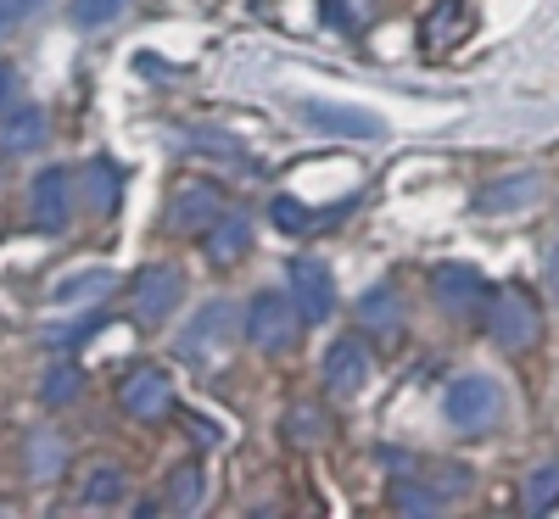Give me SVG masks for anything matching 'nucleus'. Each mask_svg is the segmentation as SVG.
Returning <instances> with one entry per match:
<instances>
[{
  "mask_svg": "<svg viewBox=\"0 0 559 519\" xmlns=\"http://www.w3.org/2000/svg\"><path fill=\"white\" fill-rule=\"evenodd\" d=\"M118 402H123L129 419L157 424V419L174 413V381H168L157 363H140V369H129L123 381H118Z\"/></svg>",
  "mask_w": 559,
  "mask_h": 519,
  "instance_id": "6",
  "label": "nucleus"
},
{
  "mask_svg": "<svg viewBox=\"0 0 559 519\" xmlns=\"http://www.w3.org/2000/svg\"><path fill=\"white\" fill-rule=\"evenodd\" d=\"M79 179H84V196H90V207H96V213H112V207H118V196H123V168H118L112 157H96Z\"/></svg>",
  "mask_w": 559,
  "mask_h": 519,
  "instance_id": "17",
  "label": "nucleus"
},
{
  "mask_svg": "<svg viewBox=\"0 0 559 519\" xmlns=\"http://www.w3.org/2000/svg\"><path fill=\"white\" fill-rule=\"evenodd\" d=\"M207 503V469L202 463H179L168 475V492H163V508L168 514H197Z\"/></svg>",
  "mask_w": 559,
  "mask_h": 519,
  "instance_id": "16",
  "label": "nucleus"
},
{
  "mask_svg": "<svg viewBox=\"0 0 559 519\" xmlns=\"http://www.w3.org/2000/svg\"><path fill=\"white\" fill-rule=\"evenodd\" d=\"M286 279H292V297H297L308 324H324L336 313V279H331V268H324L319 257H292Z\"/></svg>",
  "mask_w": 559,
  "mask_h": 519,
  "instance_id": "10",
  "label": "nucleus"
},
{
  "mask_svg": "<svg viewBox=\"0 0 559 519\" xmlns=\"http://www.w3.org/2000/svg\"><path fill=\"white\" fill-rule=\"evenodd\" d=\"M302 307L297 297H280V291H258L252 307H247V341L258 352H292L297 336H302Z\"/></svg>",
  "mask_w": 559,
  "mask_h": 519,
  "instance_id": "3",
  "label": "nucleus"
},
{
  "mask_svg": "<svg viewBox=\"0 0 559 519\" xmlns=\"http://www.w3.org/2000/svg\"><path fill=\"white\" fill-rule=\"evenodd\" d=\"M79 391H84V374H79L73 363H57V369L39 381V397H45V408H68V402H79Z\"/></svg>",
  "mask_w": 559,
  "mask_h": 519,
  "instance_id": "23",
  "label": "nucleus"
},
{
  "mask_svg": "<svg viewBox=\"0 0 559 519\" xmlns=\"http://www.w3.org/2000/svg\"><path fill=\"white\" fill-rule=\"evenodd\" d=\"M0 146H7V152H34V146H45V112H39V107L12 112L7 129H0Z\"/></svg>",
  "mask_w": 559,
  "mask_h": 519,
  "instance_id": "19",
  "label": "nucleus"
},
{
  "mask_svg": "<svg viewBox=\"0 0 559 519\" xmlns=\"http://www.w3.org/2000/svg\"><path fill=\"white\" fill-rule=\"evenodd\" d=\"M419 475H426V481H431V486H437V492H442L448 503H453L459 492H471V481H476V475H471V469H464V463H442V458L419 463Z\"/></svg>",
  "mask_w": 559,
  "mask_h": 519,
  "instance_id": "24",
  "label": "nucleus"
},
{
  "mask_svg": "<svg viewBox=\"0 0 559 519\" xmlns=\"http://www.w3.org/2000/svg\"><path fill=\"white\" fill-rule=\"evenodd\" d=\"M57 463H62V442H57V436H34V442H28V475H34V481H45Z\"/></svg>",
  "mask_w": 559,
  "mask_h": 519,
  "instance_id": "26",
  "label": "nucleus"
},
{
  "mask_svg": "<svg viewBox=\"0 0 559 519\" xmlns=\"http://www.w3.org/2000/svg\"><path fill=\"white\" fill-rule=\"evenodd\" d=\"M487 329H492V341H498L503 352H532V347L543 341V313H537L532 291H521V286L492 291V302H487Z\"/></svg>",
  "mask_w": 559,
  "mask_h": 519,
  "instance_id": "2",
  "label": "nucleus"
},
{
  "mask_svg": "<svg viewBox=\"0 0 559 519\" xmlns=\"http://www.w3.org/2000/svg\"><path fill=\"white\" fill-rule=\"evenodd\" d=\"M521 503H526V514H554L559 508V458H548V463L532 469Z\"/></svg>",
  "mask_w": 559,
  "mask_h": 519,
  "instance_id": "18",
  "label": "nucleus"
},
{
  "mask_svg": "<svg viewBox=\"0 0 559 519\" xmlns=\"http://www.w3.org/2000/svg\"><path fill=\"white\" fill-rule=\"evenodd\" d=\"M548 297L559 302V234H554V246H548Z\"/></svg>",
  "mask_w": 559,
  "mask_h": 519,
  "instance_id": "30",
  "label": "nucleus"
},
{
  "mask_svg": "<svg viewBox=\"0 0 559 519\" xmlns=\"http://www.w3.org/2000/svg\"><path fill=\"white\" fill-rule=\"evenodd\" d=\"M302 118L324 134H342V140H381L386 118L369 112V107H336V101H302Z\"/></svg>",
  "mask_w": 559,
  "mask_h": 519,
  "instance_id": "12",
  "label": "nucleus"
},
{
  "mask_svg": "<svg viewBox=\"0 0 559 519\" xmlns=\"http://www.w3.org/2000/svg\"><path fill=\"white\" fill-rule=\"evenodd\" d=\"M28 207H34V224L45 234H62L73 224V173L68 168H39L34 184H28Z\"/></svg>",
  "mask_w": 559,
  "mask_h": 519,
  "instance_id": "9",
  "label": "nucleus"
},
{
  "mask_svg": "<svg viewBox=\"0 0 559 519\" xmlns=\"http://www.w3.org/2000/svg\"><path fill=\"white\" fill-rule=\"evenodd\" d=\"M543 196V173H503L498 184H487V191L476 196L481 213H503V207H526Z\"/></svg>",
  "mask_w": 559,
  "mask_h": 519,
  "instance_id": "15",
  "label": "nucleus"
},
{
  "mask_svg": "<svg viewBox=\"0 0 559 519\" xmlns=\"http://www.w3.org/2000/svg\"><path fill=\"white\" fill-rule=\"evenodd\" d=\"M185 140H191L197 152H213V157H247L236 140H218V134H185Z\"/></svg>",
  "mask_w": 559,
  "mask_h": 519,
  "instance_id": "29",
  "label": "nucleus"
},
{
  "mask_svg": "<svg viewBox=\"0 0 559 519\" xmlns=\"http://www.w3.org/2000/svg\"><path fill=\"white\" fill-rule=\"evenodd\" d=\"M241 329H247V318L236 313V302H207L191 324L179 329L174 352H179L185 363H197V369H213V363L229 358V347H236Z\"/></svg>",
  "mask_w": 559,
  "mask_h": 519,
  "instance_id": "1",
  "label": "nucleus"
},
{
  "mask_svg": "<svg viewBox=\"0 0 559 519\" xmlns=\"http://www.w3.org/2000/svg\"><path fill=\"white\" fill-rule=\"evenodd\" d=\"M269 218L286 229V234H308V229H319L324 218H336V213H313L308 202H297V196H274V207H269Z\"/></svg>",
  "mask_w": 559,
  "mask_h": 519,
  "instance_id": "22",
  "label": "nucleus"
},
{
  "mask_svg": "<svg viewBox=\"0 0 559 519\" xmlns=\"http://www.w3.org/2000/svg\"><path fill=\"white\" fill-rule=\"evenodd\" d=\"M358 324L364 329H397V291L392 286H369L358 297Z\"/></svg>",
  "mask_w": 559,
  "mask_h": 519,
  "instance_id": "21",
  "label": "nucleus"
},
{
  "mask_svg": "<svg viewBox=\"0 0 559 519\" xmlns=\"http://www.w3.org/2000/svg\"><path fill=\"white\" fill-rule=\"evenodd\" d=\"M319 374H324V386H331V397H358L364 381H369V352H364V341H358V336H336L331 347H324Z\"/></svg>",
  "mask_w": 559,
  "mask_h": 519,
  "instance_id": "11",
  "label": "nucleus"
},
{
  "mask_svg": "<svg viewBox=\"0 0 559 519\" xmlns=\"http://www.w3.org/2000/svg\"><path fill=\"white\" fill-rule=\"evenodd\" d=\"M123 7H129V0H73V23H79V28H102V23H112Z\"/></svg>",
  "mask_w": 559,
  "mask_h": 519,
  "instance_id": "27",
  "label": "nucleus"
},
{
  "mask_svg": "<svg viewBox=\"0 0 559 519\" xmlns=\"http://www.w3.org/2000/svg\"><path fill=\"white\" fill-rule=\"evenodd\" d=\"M442 413H448L453 431H492L498 413H503V391L487 374H459L442 397Z\"/></svg>",
  "mask_w": 559,
  "mask_h": 519,
  "instance_id": "4",
  "label": "nucleus"
},
{
  "mask_svg": "<svg viewBox=\"0 0 559 519\" xmlns=\"http://www.w3.org/2000/svg\"><path fill=\"white\" fill-rule=\"evenodd\" d=\"M392 503H397L403 514H437L448 497H442V492H426L419 481H408V475H403V481H392Z\"/></svg>",
  "mask_w": 559,
  "mask_h": 519,
  "instance_id": "25",
  "label": "nucleus"
},
{
  "mask_svg": "<svg viewBox=\"0 0 559 519\" xmlns=\"http://www.w3.org/2000/svg\"><path fill=\"white\" fill-rule=\"evenodd\" d=\"M123 497H129V475H123L112 458H90V463L79 469V492H73L79 508H112V503H123Z\"/></svg>",
  "mask_w": 559,
  "mask_h": 519,
  "instance_id": "13",
  "label": "nucleus"
},
{
  "mask_svg": "<svg viewBox=\"0 0 559 519\" xmlns=\"http://www.w3.org/2000/svg\"><path fill=\"white\" fill-rule=\"evenodd\" d=\"M431 297H437V307L453 313V318L487 313V302H492L481 268H471V263H442V268L431 274Z\"/></svg>",
  "mask_w": 559,
  "mask_h": 519,
  "instance_id": "8",
  "label": "nucleus"
},
{
  "mask_svg": "<svg viewBox=\"0 0 559 519\" xmlns=\"http://www.w3.org/2000/svg\"><path fill=\"white\" fill-rule=\"evenodd\" d=\"M224 213L229 207H224V191L213 179H185L174 191V202H168V229L174 234H207Z\"/></svg>",
  "mask_w": 559,
  "mask_h": 519,
  "instance_id": "7",
  "label": "nucleus"
},
{
  "mask_svg": "<svg viewBox=\"0 0 559 519\" xmlns=\"http://www.w3.org/2000/svg\"><path fill=\"white\" fill-rule=\"evenodd\" d=\"M12 89H17V68H12V62H0V107L12 101Z\"/></svg>",
  "mask_w": 559,
  "mask_h": 519,
  "instance_id": "31",
  "label": "nucleus"
},
{
  "mask_svg": "<svg viewBox=\"0 0 559 519\" xmlns=\"http://www.w3.org/2000/svg\"><path fill=\"white\" fill-rule=\"evenodd\" d=\"M185 302V274L174 263H146L134 274V286H129V307L140 324H163L174 318V307Z\"/></svg>",
  "mask_w": 559,
  "mask_h": 519,
  "instance_id": "5",
  "label": "nucleus"
},
{
  "mask_svg": "<svg viewBox=\"0 0 559 519\" xmlns=\"http://www.w3.org/2000/svg\"><path fill=\"white\" fill-rule=\"evenodd\" d=\"M39 7H45V0H0V39H7L23 17H34Z\"/></svg>",
  "mask_w": 559,
  "mask_h": 519,
  "instance_id": "28",
  "label": "nucleus"
},
{
  "mask_svg": "<svg viewBox=\"0 0 559 519\" xmlns=\"http://www.w3.org/2000/svg\"><path fill=\"white\" fill-rule=\"evenodd\" d=\"M107 291H112V274L107 268H90V274H68L51 297H57V307H79V302H96Z\"/></svg>",
  "mask_w": 559,
  "mask_h": 519,
  "instance_id": "20",
  "label": "nucleus"
},
{
  "mask_svg": "<svg viewBox=\"0 0 559 519\" xmlns=\"http://www.w3.org/2000/svg\"><path fill=\"white\" fill-rule=\"evenodd\" d=\"M202 246H207V257H213L218 268L241 263V257L252 252V218H247V213H224V218L202 234Z\"/></svg>",
  "mask_w": 559,
  "mask_h": 519,
  "instance_id": "14",
  "label": "nucleus"
}]
</instances>
